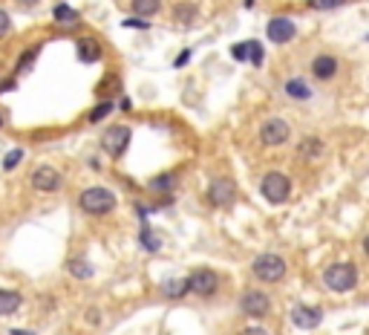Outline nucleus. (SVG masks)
I'll list each match as a JSON object with an SVG mask.
<instances>
[{
    "label": "nucleus",
    "instance_id": "f257e3e1",
    "mask_svg": "<svg viewBox=\"0 0 369 335\" xmlns=\"http://www.w3.org/2000/svg\"><path fill=\"white\" fill-rule=\"evenodd\" d=\"M116 194L110 188L104 185H92V188H84L81 197H78V208L84 214H90V217H104V214H110L116 208Z\"/></svg>",
    "mask_w": 369,
    "mask_h": 335
},
{
    "label": "nucleus",
    "instance_id": "f03ea898",
    "mask_svg": "<svg viewBox=\"0 0 369 335\" xmlns=\"http://www.w3.org/2000/svg\"><path fill=\"white\" fill-rule=\"evenodd\" d=\"M323 283H326V289L335 292V295L352 292L358 286V269L352 266V263H332V266L323 272Z\"/></svg>",
    "mask_w": 369,
    "mask_h": 335
},
{
    "label": "nucleus",
    "instance_id": "7ed1b4c3",
    "mask_svg": "<svg viewBox=\"0 0 369 335\" xmlns=\"http://www.w3.org/2000/svg\"><path fill=\"white\" fill-rule=\"evenodd\" d=\"M286 257L283 254H274V252H265V254H257L254 263H251V272L257 280L263 283H277L286 278Z\"/></svg>",
    "mask_w": 369,
    "mask_h": 335
},
{
    "label": "nucleus",
    "instance_id": "20e7f679",
    "mask_svg": "<svg viewBox=\"0 0 369 335\" xmlns=\"http://www.w3.org/2000/svg\"><path fill=\"white\" fill-rule=\"evenodd\" d=\"M260 194L265 203H272V205H283L288 203L291 197V179L283 174V171H268L260 182Z\"/></svg>",
    "mask_w": 369,
    "mask_h": 335
},
{
    "label": "nucleus",
    "instance_id": "39448f33",
    "mask_svg": "<svg viewBox=\"0 0 369 335\" xmlns=\"http://www.w3.org/2000/svg\"><path fill=\"white\" fill-rule=\"evenodd\" d=\"M234 200H237V185H234V179L216 177V179L208 182V188H205V203L211 208H228V205H234Z\"/></svg>",
    "mask_w": 369,
    "mask_h": 335
},
{
    "label": "nucleus",
    "instance_id": "423d86ee",
    "mask_svg": "<svg viewBox=\"0 0 369 335\" xmlns=\"http://www.w3.org/2000/svg\"><path fill=\"white\" fill-rule=\"evenodd\" d=\"M130 139H133V133H130V128H127V125H113V128H107V130H104V136H102V148H104V153H107V156L121 159V156L127 153Z\"/></svg>",
    "mask_w": 369,
    "mask_h": 335
},
{
    "label": "nucleus",
    "instance_id": "0eeeda50",
    "mask_svg": "<svg viewBox=\"0 0 369 335\" xmlns=\"http://www.w3.org/2000/svg\"><path fill=\"white\" fill-rule=\"evenodd\" d=\"M288 136H291V128H288L286 118H280V116L265 118L263 128H260V142H263L265 148H280V145H286Z\"/></svg>",
    "mask_w": 369,
    "mask_h": 335
},
{
    "label": "nucleus",
    "instance_id": "6e6552de",
    "mask_svg": "<svg viewBox=\"0 0 369 335\" xmlns=\"http://www.w3.org/2000/svg\"><path fill=\"white\" fill-rule=\"evenodd\" d=\"M188 283H190V292L200 295V298H214L219 292V275L214 269H205V266L193 269L188 275Z\"/></svg>",
    "mask_w": 369,
    "mask_h": 335
},
{
    "label": "nucleus",
    "instance_id": "1a4fd4ad",
    "mask_svg": "<svg viewBox=\"0 0 369 335\" xmlns=\"http://www.w3.org/2000/svg\"><path fill=\"white\" fill-rule=\"evenodd\" d=\"M239 309H242V315H249V318H265L272 313V298L263 289H245L239 298Z\"/></svg>",
    "mask_w": 369,
    "mask_h": 335
},
{
    "label": "nucleus",
    "instance_id": "9d476101",
    "mask_svg": "<svg viewBox=\"0 0 369 335\" xmlns=\"http://www.w3.org/2000/svg\"><path fill=\"white\" fill-rule=\"evenodd\" d=\"M265 35L272 43L283 46V43L294 41V35H298V23H294L291 18H272L268 20V27H265Z\"/></svg>",
    "mask_w": 369,
    "mask_h": 335
},
{
    "label": "nucleus",
    "instance_id": "9b49d317",
    "mask_svg": "<svg viewBox=\"0 0 369 335\" xmlns=\"http://www.w3.org/2000/svg\"><path fill=\"white\" fill-rule=\"evenodd\" d=\"M61 185H64V179H61V174L55 171L53 165L35 168V174H32V188L35 191H41V194H55Z\"/></svg>",
    "mask_w": 369,
    "mask_h": 335
},
{
    "label": "nucleus",
    "instance_id": "f8f14e48",
    "mask_svg": "<svg viewBox=\"0 0 369 335\" xmlns=\"http://www.w3.org/2000/svg\"><path fill=\"white\" fill-rule=\"evenodd\" d=\"M321 321H323V313H321L317 306H309V303L291 306V324H294V327H300V329H314Z\"/></svg>",
    "mask_w": 369,
    "mask_h": 335
},
{
    "label": "nucleus",
    "instance_id": "ddd939ff",
    "mask_svg": "<svg viewBox=\"0 0 369 335\" xmlns=\"http://www.w3.org/2000/svg\"><path fill=\"white\" fill-rule=\"evenodd\" d=\"M337 69H340V64H337L335 55L321 53V55L312 58V76H314L317 81H332V78L337 76Z\"/></svg>",
    "mask_w": 369,
    "mask_h": 335
},
{
    "label": "nucleus",
    "instance_id": "4468645a",
    "mask_svg": "<svg viewBox=\"0 0 369 335\" xmlns=\"http://www.w3.org/2000/svg\"><path fill=\"white\" fill-rule=\"evenodd\" d=\"M76 50H78V61H81V64H95V61H102V43H98L95 38H81Z\"/></svg>",
    "mask_w": 369,
    "mask_h": 335
},
{
    "label": "nucleus",
    "instance_id": "2eb2a0df",
    "mask_svg": "<svg viewBox=\"0 0 369 335\" xmlns=\"http://www.w3.org/2000/svg\"><path fill=\"white\" fill-rule=\"evenodd\" d=\"M188 292H190L188 278H174V280H165V283H162V295H165L167 301H179V298H185Z\"/></svg>",
    "mask_w": 369,
    "mask_h": 335
},
{
    "label": "nucleus",
    "instance_id": "dca6fc26",
    "mask_svg": "<svg viewBox=\"0 0 369 335\" xmlns=\"http://www.w3.org/2000/svg\"><path fill=\"white\" fill-rule=\"evenodd\" d=\"M323 151H326V145H323L321 136H306L300 145H298V153H300L303 159H321Z\"/></svg>",
    "mask_w": 369,
    "mask_h": 335
},
{
    "label": "nucleus",
    "instance_id": "f3484780",
    "mask_svg": "<svg viewBox=\"0 0 369 335\" xmlns=\"http://www.w3.org/2000/svg\"><path fill=\"white\" fill-rule=\"evenodd\" d=\"M283 90H286L288 99H294V102H309V99H312V87H309V81H303V78H288Z\"/></svg>",
    "mask_w": 369,
    "mask_h": 335
},
{
    "label": "nucleus",
    "instance_id": "a211bd4d",
    "mask_svg": "<svg viewBox=\"0 0 369 335\" xmlns=\"http://www.w3.org/2000/svg\"><path fill=\"white\" fill-rule=\"evenodd\" d=\"M23 306V295L15 289H0V315H12Z\"/></svg>",
    "mask_w": 369,
    "mask_h": 335
},
{
    "label": "nucleus",
    "instance_id": "6ab92c4d",
    "mask_svg": "<svg viewBox=\"0 0 369 335\" xmlns=\"http://www.w3.org/2000/svg\"><path fill=\"white\" fill-rule=\"evenodd\" d=\"M147 188H151L153 194H170V191L176 188V174H159L147 182Z\"/></svg>",
    "mask_w": 369,
    "mask_h": 335
},
{
    "label": "nucleus",
    "instance_id": "aec40b11",
    "mask_svg": "<svg viewBox=\"0 0 369 335\" xmlns=\"http://www.w3.org/2000/svg\"><path fill=\"white\" fill-rule=\"evenodd\" d=\"M38 55H41V43L27 46V50H23V55L18 58V64H15V76H23V73H27V69L38 61Z\"/></svg>",
    "mask_w": 369,
    "mask_h": 335
},
{
    "label": "nucleus",
    "instance_id": "412c9836",
    "mask_svg": "<svg viewBox=\"0 0 369 335\" xmlns=\"http://www.w3.org/2000/svg\"><path fill=\"white\" fill-rule=\"evenodd\" d=\"M130 9L139 18H153L162 12V0H130Z\"/></svg>",
    "mask_w": 369,
    "mask_h": 335
},
{
    "label": "nucleus",
    "instance_id": "4be33fe9",
    "mask_svg": "<svg viewBox=\"0 0 369 335\" xmlns=\"http://www.w3.org/2000/svg\"><path fill=\"white\" fill-rule=\"evenodd\" d=\"M67 269H69V275L72 278H78V280H87V278H92V266L84 260V257H72L69 263H67Z\"/></svg>",
    "mask_w": 369,
    "mask_h": 335
},
{
    "label": "nucleus",
    "instance_id": "5701e85b",
    "mask_svg": "<svg viewBox=\"0 0 369 335\" xmlns=\"http://www.w3.org/2000/svg\"><path fill=\"white\" fill-rule=\"evenodd\" d=\"M53 18H55L58 23H76L81 15H78V9H72L69 4H58V6L53 9Z\"/></svg>",
    "mask_w": 369,
    "mask_h": 335
},
{
    "label": "nucleus",
    "instance_id": "b1692460",
    "mask_svg": "<svg viewBox=\"0 0 369 335\" xmlns=\"http://www.w3.org/2000/svg\"><path fill=\"white\" fill-rule=\"evenodd\" d=\"M113 107H116V104H113L110 99H104L102 104H95V107L90 110V116H87V122H90V125H98V122H102V118H107V116L113 113Z\"/></svg>",
    "mask_w": 369,
    "mask_h": 335
},
{
    "label": "nucleus",
    "instance_id": "393cba45",
    "mask_svg": "<svg viewBox=\"0 0 369 335\" xmlns=\"http://www.w3.org/2000/svg\"><path fill=\"white\" fill-rule=\"evenodd\" d=\"M139 243H141L147 252H159V249H162V240H156V234L147 228V226L139 231Z\"/></svg>",
    "mask_w": 369,
    "mask_h": 335
},
{
    "label": "nucleus",
    "instance_id": "a878e982",
    "mask_svg": "<svg viewBox=\"0 0 369 335\" xmlns=\"http://www.w3.org/2000/svg\"><path fill=\"white\" fill-rule=\"evenodd\" d=\"M306 6H309V9H314V12H332V9L347 6V0H309Z\"/></svg>",
    "mask_w": 369,
    "mask_h": 335
},
{
    "label": "nucleus",
    "instance_id": "bb28decb",
    "mask_svg": "<svg viewBox=\"0 0 369 335\" xmlns=\"http://www.w3.org/2000/svg\"><path fill=\"white\" fill-rule=\"evenodd\" d=\"M174 18H176L179 23H193V20H196V6H193V4H179L176 12H174Z\"/></svg>",
    "mask_w": 369,
    "mask_h": 335
},
{
    "label": "nucleus",
    "instance_id": "cd10ccee",
    "mask_svg": "<svg viewBox=\"0 0 369 335\" xmlns=\"http://www.w3.org/2000/svg\"><path fill=\"white\" fill-rule=\"evenodd\" d=\"M263 43L260 41H249V61L254 64V67H263Z\"/></svg>",
    "mask_w": 369,
    "mask_h": 335
},
{
    "label": "nucleus",
    "instance_id": "c85d7f7f",
    "mask_svg": "<svg viewBox=\"0 0 369 335\" xmlns=\"http://www.w3.org/2000/svg\"><path fill=\"white\" fill-rule=\"evenodd\" d=\"M20 159H23V151H20V148L9 151V153L4 156V171H15V168L20 165Z\"/></svg>",
    "mask_w": 369,
    "mask_h": 335
},
{
    "label": "nucleus",
    "instance_id": "c756f323",
    "mask_svg": "<svg viewBox=\"0 0 369 335\" xmlns=\"http://www.w3.org/2000/svg\"><path fill=\"white\" fill-rule=\"evenodd\" d=\"M231 58H234V61H249V41L234 43V46H231Z\"/></svg>",
    "mask_w": 369,
    "mask_h": 335
},
{
    "label": "nucleus",
    "instance_id": "7c9ffc66",
    "mask_svg": "<svg viewBox=\"0 0 369 335\" xmlns=\"http://www.w3.org/2000/svg\"><path fill=\"white\" fill-rule=\"evenodd\" d=\"M125 27L127 29H151V23H147V18H127Z\"/></svg>",
    "mask_w": 369,
    "mask_h": 335
},
{
    "label": "nucleus",
    "instance_id": "2f4dec72",
    "mask_svg": "<svg viewBox=\"0 0 369 335\" xmlns=\"http://www.w3.org/2000/svg\"><path fill=\"white\" fill-rule=\"evenodd\" d=\"M9 29H12V18H9L4 9H0V38H6Z\"/></svg>",
    "mask_w": 369,
    "mask_h": 335
},
{
    "label": "nucleus",
    "instance_id": "473e14b6",
    "mask_svg": "<svg viewBox=\"0 0 369 335\" xmlns=\"http://www.w3.org/2000/svg\"><path fill=\"white\" fill-rule=\"evenodd\" d=\"M188 61H190V50H182V55H179V58L174 61V67H185Z\"/></svg>",
    "mask_w": 369,
    "mask_h": 335
},
{
    "label": "nucleus",
    "instance_id": "72a5a7b5",
    "mask_svg": "<svg viewBox=\"0 0 369 335\" xmlns=\"http://www.w3.org/2000/svg\"><path fill=\"white\" fill-rule=\"evenodd\" d=\"M239 335H268V332H265V329H260V327H245Z\"/></svg>",
    "mask_w": 369,
    "mask_h": 335
},
{
    "label": "nucleus",
    "instance_id": "f704fd0d",
    "mask_svg": "<svg viewBox=\"0 0 369 335\" xmlns=\"http://www.w3.org/2000/svg\"><path fill=\"white\" fill-rule=\"evenodd\" d=\"M6 90H15V78H6L4 84H0V93H6Z\"/></svg>",
    "mask_w": 369,
    "mask_h": 335
},
{
    "label": "nucleus",
    "instance_id": "c9c22d12",
    "mask_svg": "<svg viewBox=\"0 0 369 335\" xmlns=\"http://www.w3.org/2000/svg\"><path fill=\"white\" fill-rule=\"evenodd\" d=\"M18 4H20V6H23V9H32V6H35V4H38V0H18Z\"/></svg>",
    "mask_w": 369,
    "mask_h": 335
},
{
    "label": "nucleus",
    "instance_id": "e433bc0d",
    "mask_svg": "<svg viewBox=\"0 0 369 335\" xmlns=\"http://www.w3.org/2000/svg\"><path fill=\"white\" fill-rule=\"evenodd\" d=\"M363 254H366V257H369V234H366V237H363Z\"/></svg>",
    "mask_w": 369,
    "mask_h": 335
},
{
    "label": "nucleus",
    "instance_id": "4c0bfd02",
    "mask_svg": "<svg viewBox=\"0 0 369 335\" xmlns=\"http://www.w3.org/2000/svg\"><path fill=\"white\" fill-rule=\"evenodd\" d=\"M12 335H32V332H27V329H12Z\"/></svg>",
    "mask_w": 369,
    "mask_h": 335
},
{
    "label": "nucleus",
    "instance_id": "58836bf2",
    "mask_svg": "<svg viewBox=\"0 0 369 335\" xmlns=\"http://www.w3.org/2000/svg\"><path fill=\"white\" fill-rule=\"evenodd\" d=\"M245 9H254V0H245Z\"/></svg>",
    "mask_w": 369,
    "mask_h": 335
},
{
    "label": "nucleus",
    "instance_id": "ea45409f",
    "mask_svg": "<svg viewBox=\"0 0 369 335\" xmlns=\"http://www.w3.org/2000/svg\"><path fill=\"white\" fill-rule=\"evenodd\" d=\"M4 122H6V118H4V110H0V128H4Z\"/></svg>",
    "mask_w": 369,
    "mask_h": 335
},
{
    "label": "nucleus",
    "instance_id": "a19ab883",
    "mask_svg": "<svg viewBox=\"0 0 369 335\" xmlns=\"http://www.w3.org/2000/svg\"><path fill=\"white\" fill-rule=\"evenodd\" d=\"M366 41H369V35H366Z\"/></svg>",
    "mask_w": 369,
    "mask_h": 335
},
{
    "label": "nucleus",
    "instance_id": "79ce46f5",
    "mask_svg": "<svg viewBox=\"0 0 369 335\" xmlns=\"http://www.w3.org/2000/svg\"><path fill=\"white\" fill-rule=\"evenodd\" d=\"M366 335H369V332H366Z\"/></svg>",
    "mask_w": 369,
    "mask_h": 335
}]
</instances>
